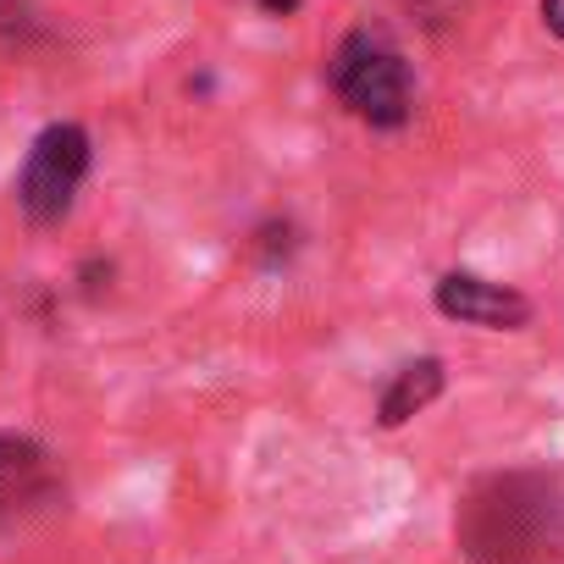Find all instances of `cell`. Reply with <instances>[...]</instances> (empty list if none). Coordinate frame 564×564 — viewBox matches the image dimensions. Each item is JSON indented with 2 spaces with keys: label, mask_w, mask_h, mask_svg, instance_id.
<instances>
[{
  "label": "cell",
  "mask_w": 564,
  "mask_h": 564,
  "mask_svg": "<svg viewBox=\"0 0 564 564\" xmlns=\"http://www.w3.org/2000/svg\"><path fill=\"white\" fill-rule=\"evenodd\" d=\"M333 89L371 128H399L410 117V67L377 34H349L344 40V51L333 56Z\"/></svg>",
  "instance_id": "1"
},
{
  "label": "cell",
  "mask_w": 564,
  "mask_h": 564,
  "mask_svg": "<svg viewBox=\"0 0 564 564\" xmlns=\"http://www.w3.org/2000/svg\"><path fill=\"white\" fill-rule=\"evenodd\" d=\"M89 172V133L73 128V122H56L34 139L29 150V166H23V183H18V199L34 221H62L73 210V194Z\"/></svg>",
  "instance_id": "2"
},
{
  "label": "cell",
  "mask_w": 564,
  "mask_h": 564,
  "mask_svg": "<svg viewBox=\"0 0 564 564\" xmlns=\"http://www.w3.org/2000/svg\"><path fill=\"white\" fill-rule=\"evenodd\" d=\"M437 311L465 322V327H498V333L531 322L525 294L503 289V282H487V276H470V271H448L437 282Z\"/></svg>",
  "instance_id": "3"
},
{
  "label": "cell",
  "mask_w": 564,
  "mask_h": 564,
  "mask_svg": "<svg viewBox=\"0 0 564 564\" xmlns=\"http://www.w3.org/2000/svg\"><path fill=\"white\" fill-rule=\"evenodd\" d=\"M443 393V360H415L393 377V388L382 393V426H404L410 415H421L432 399Z\"/></svg>",
  "instance_id": "4"
},
{
  "label": "cell",
  "mask_w": 564,
  "mask_h": 564,
  "mask_svg": "<svg viewBox=\"0 0 564 564\" xmlns=\"http://www.w3.org/2000/svg\"><path fill=\"white\" fill-rule=\"evenodd\" d=\"M34 481H40V448L18 443V437H0V509L29 498Z\"/></svg>",
  "instance_id": "5"
},
{
  "label": "cell",
  "mask_w": 564,
  "mask_h": 564,
  "mask_svg": "<svg viewBox=\"0 0 564 564\" xmlns=\"http://www.w3.org/2000/svg\"><path fill=\"white\" fill-rule=\"evenodd\" d=\"M542 23L564 40V0H542Z\"/></svg>",
  "instance_id": "6"
},
{
  "label": "cell",
  "mask_w": 564,
  "mask_h": 564,
  "mask_svg": "<svg viewBox=\"0 0 564 564\" xmlns=\"http://www.w3.org/2000/svg\"><path fill=\"white\" fill-rule=\"evenodd\" d=\"M260 7H265V12H294L300 0H260Z\"/></svg>",
  "instance_id": "7"
}]
</instances>
